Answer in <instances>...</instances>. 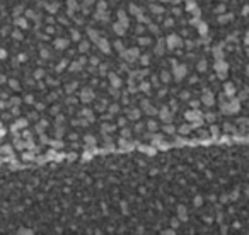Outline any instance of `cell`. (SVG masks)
Returning <instances> with one entry per match:
<instances>
[{
    "label": "cell",
    "mask_w": 249,
    "mask_h": 235,
    "mask_svg": "<svg viewBox=\"0 0 249 235\" xmlns=\"http://www.w3.org/2000/svg\"><path fill=\"white\" fill-rule=\"evenodd\" d=\"M123 56L128 60V62H133V60H136V56H138V50H128V51H124L123 53Z\"/></svg>",
    "instance_id": "6da1fadb"
},
{
    "label": "cell",
    "mask_w": 249,
    "mask_h": 235,
    "mask_svg": "<svg viewBox=\"0 0 249 235\" xmlns=\"http://www.w3.org/2000/svg\"><path fill=\"white\" fill-rule=\"evenodd\" d=\"M167 45H169V48H174V46H181V39L177 38V36H169L167 38Z\"/></svg>",
    "instance_id": "7a4b0ae2"
},
{
    "label": "cell",
    "mask_w": 249,
    "mask_h": 235,
    "mask_svg": "<svg viewBox=\"0 0 249 235\" xmlns=\"http://www.w3.org/2000/svg\"><path fill=\"white\" fill-rule=\"evenodd\" d=\"M184 73H186V68L183 67V65H181V67H177V65L174 63V75H176V78H183V77H184Z\"/></svg>",
    "instance_id": "3957f363"
},
{
    "label": "cell",
    "mask_w": 249,
    "mask_h": 235,
    "mask_svg": "<svg viewBox=\"0 0 249 235\" xmlns=\"http://www.w3.org/2000/svg\"><path fill=\"white\" fill-rule=\"evenodd\" d=\"M160 118H162L164 121H171V119H172V114L169 112V109H167V107H164V109L160 111Z\"/></svg>",
    "instance_id": "277c9868"
},
{
    "label": "cell",
    "mask_w": 249,
    "mask_h": 235,
    "mask_svg": "<svg viewBox=\"0 0 249 235\" xmlns=\"http://www.w3.org/2000/svg\"><path fill=\"white\" fill-rule=\"evenodd\" d=\"M82 101H85V102L92 101V92H91V90H89V89L82 90Z\"/></svg>",
    "instance_id": "5b68a950"
},
{
    "label": "cell",
    "mask_w": 249,
    "mask_h": 235,
    "mask_svg": "<svg viewBox=\"0 0 249 235\" xmlns=\"http://www.w3.org/2000/svg\"><path fill=\"white\" fill-rule=\"evenodd\" d=\"M201 101H203L206 106H212V104H213V99H212V94H210V92H205V95H203Z\"/></svg>",
    "instance_id": "8992f818"
},
{
    "label": "cell",
    "mask_w": 249,
    "mask_h": 235,
    "mask_svg": "<svg viewBox=\"0 0 249 235\" xmlns=\"http://www.w3.org/2000/svg\"><path fill=\"white\" fill-rule=\"evenodd\" d=\"M97 45H99V48H101L104 53H108V51H109V45H108V41H106V39H101Z\"/></svg>",
    "instance_id": "52a82bcc"
},
{
    "label": "cell",
    "mask_w": 249,
    "mask_h": 235,
    "mask_svg": "<svg viewBox=\"0 0 249 235\" xmlns=\"http://www.w3.org/2000/svg\"><path fill=\"white\" fill-rule=\"evenodd\" d=\"M128 118L138 119V118H140V111H138V109H130V111H128Z\"/></svg>",
    "instance_id": "ba28073f"
},
{
    "label": "cell",
    "mask_w": 249,
    "mask_h": 235,
    "mask_svg": "<svg viewBox=\"0 0 249 235\" xmlns=\"http://www.w3.org/2000/svg\"><path fill=\"white\" fill-rule=\"evenodd\" d=\"M109 80L113 82V85H114V87H119V85H121V82H119V78L116 77L114 73H109Z\"/></svg>",
    "instance_id": "9c48e42d"
},
{
    "label": "cell",
    "mask_w": 249,
    "mask_h": 235,
    "mask_svg": "<svg viewBox=\"0 0 249 235\" xmlns=\"http://www.w3.org/2000/svg\"><path fill=\"white\" fill-rule=\"evenodd\" d=\"M118 16H119V21H121V24L126 27V26H128V19H126V16H124V12H119Z\"/></svg>",
    "instance_id": "30bf717a"
},
{
    "label": "cell",
    "mask_w": 249,
    "mask_h": 235,
    "mask_svg": "<svg viewBox=\"0 0 249 235\" xmlns=\"http://www.w3.org/2000/svg\"><path fill=\"white\" fill-rule=\"evenodd\" d=\"M55 46H57L58 50H63V48L67 46V41H63V39H58L57 43H55Z\"/></svg>",
    "instance_id": "8fae6325"
},
{
    "label": "cell",
    "mask_w": 249,
    "mask_h": 235,
    "mask_svg": "<svg viewBox=\"0 0 249 235\" xmlns=\"http://www.w3.org/2000/svg\"><path fill=\"white\" fill-rule=\"evenodd\" d=\"M123 27H124L123 24H116V26H114V31H116L118 34H124V31H126V29H123Z\"/></svg>",
    "instance_id": "7c38bea8"
},
{
    "label": "cell",
    "mask_w": 249,
    "mask_h": 235,
    "mask_svg": "<svg viewBox=\"0 0 249 235\" xmlns=\"http://www.w3.org/2000/svg\"><path fill=\"white\" fill-rule=\"evenodd\" d=\"M198 70L200 72H205V70H206V62H205V60H201V62L198 63Z\"/></svg>",
    "instance_id": "4fadbf2b"
},
{
    "label": "cell",
    "mask_w": 249,
    "mask_h": 235,
    "mask_svg": "<svg viewBox=\"0 0 249 235\" xmlns=\"http://www.w3.org/2000/svg\"><path fill=\"white\" fill-rule=\"evenodd\" d=\"M147 128L152 129V131H155V129H157V123H155V121H148V123H147Z\"/></svg>",
    "instance_id": "5bb4252c"
},
{
    "label": "cell",
    "mask_w": 249,
    "mask_h": 235,
    "mask_svg": "<svg viewBox=\"0 0 249 235\" xmlns=\"http://www.w3.org/2000/svg\"><path fill=\"white\" fill-rule=\"evenodd\" d=\"M174 126H172V124H165V126H164V131H165V133H174Z\"/></svg>",
    "instance_id": "9a60e30c"
},
{
    "label": "cell",
    "mask_w": 249,
    "mask_h": 235,
    "mask_svg": "<svg viewBox=\"0 0 249 235\" xmlns=\"http://www.w3.org/2000/svg\"><path fill=\"white\" fill-rule=\"evenodd\" d=\"M177 213L181 215V218H186V210H184V206H179V208H177Z\"/></svg>",
    "instance_id": "2e32d148"
},
{
    "label": "cell",
    "mask_w": 249,
    "mask_h": 235,
    "mask_svg": "<svg viewBox=\"0 0 249 235\" xmlns=\"http://www.w3.org/2000/svg\"><path fill=\"white\" fill-rule=\"evenodd\" d=\"M189 129H191V124H184V126H181V128H179V131H181V133H188Z\"/></svg>",
    "instance_id": "e0dca14e"
},
{
    "label": "cell",
    "mask_w": 249,
    "mask_h": 235,
    "mask_svg": "<svg viewBox=\"0 0 249 235\" xmlns=\"http://www.w3.org/2000/svg\"><path fill=\"white\" fill-rule=\"evenodd\" d=\"M154 143H155V145H159V143H162V136H160V135H155V136H154Z\"/></svg>",
    "instance_id": "ac0fdd59"
},
{
    "label": "cell",
    "mask_w": 249,
    "mask_h": 235,
    "mask_svg": "<svg viewBox=\"0 0 249 235\" xmlns=\"http://www.w3.org/2000/svg\"><path fill=\"white\" fill-rule=\"evenodd\" d=\"M9 85H10L12 89H19V82H17V80H10V82H9Z\"/></svg>",
    "instance_id": "d6986e66"
},
{
    "label": "cell",
    "mask_w": 249,
    "mask_h": 235,
    "mask_svg": "<svg viewBox=\"0 0 249 235\" xmlns=\"http://www.w3.org/2000/svg\"><path fill=\"white\" fill-rule=\"evenodd\" d=\"M227 21H230V14H227L224 17H218V22H227Z\"/></svg>",
    "instance_id": "ffe728a7"
},
{
    "label": "cell",
    "mask_w": 249,
    "mask_h": 235,
    "mask_svg": "<svg viewBox=\"0 0 249 235\" xmlns=\"http://www.w3.org/2000/svg\"><path fill=\"white\" fill-rule=\"evenodd\" d=\"M186 118L188 119H195V118H198V112H186Z\"/></svg>",
    "instance_id": "44dd1931"
},
{
    "label": "cell",
    "mask_w": 249,
    "mask_h": 235,
    "mask_svg": "<svg viewBox=\"0 0 249 235\" xmlns=\"http://www.w3.org/2000/svg\"><path fill=\"white\" fill-rule=\"evenodd\" d=\"M85 141H87L89 145H94V143H96V140H94V136H87V138H85Z\"/></svg>",
    "instance_id": "7402d4cb"
},
{
    "label": "cell",
    "mask_w": 249,
    "mask_h": 235,
    "mask_svg": "<svg viewBox=\"0 0 249 235\" xmlns=\"http://www.w3.org/2000/svg\"><path fill=\"white\" fill-rule=\"evenodd\" d=\"M213 53H215V58H220V60H222V51L218 50V48H215V50H213Z\"/></svg>",
    "instance_id": "603a6c76"
},
{
    "label": "cell",
    "mask_w": 249,
    "mask_h": 235,
    "mask_svg": "<svg viewBox=\"0 0 249 235\" xmlns=\"http://www.w3.org/2000/svg\"><path fill=\"white\" fill-rule=\"evenodd\" d=\"M102 129H104V131H113L114 126H111V124H104V126H102Z\"/></svg>",
    "instance_id": "cb8c5ba5"
},
{
    "label": "cell",
    "mask_w": 249,
    "mask_h": 235,
    "mask_svg": "<svg viewBox=\"0 0 249 235\" xmlns=\"http://www.w3.org/2000/svg\"><path fill=\"white\" fill-rule=\"evenodd\" d=\"M160 77H162V80H164V82H169V73H165V72H162V75H160Z\"/></svg>",
    "instance_id": "d4e9b609"
},
{
    "label": "cell",
    "mask_w": 249,
    "mask_h": 235,
    "mask_svg": "<svg viewBox=\"0 0 249 235\" xmlns=\"http://www.w3.org/2000/svg\"><path fill=\"white\" fill-rule=\"evenodd\" d=\"M87 48H89V43H87V41H84V43L80 45V51H85Z\"/></svg>",
    "instance_id": "484cf974"
},
{
    "label": "cell",
    "mask_w": 249,
    "mask_h": 235,
    "mask_svg": "<svg viewBox=\"0 0 249 235\" xmlns=\"http://www.w3.org/2000/svg\"><path fill=\"white\" fill-rule=\"evenodd\" d=\"M68 9H77V4H75V0H70V2H68Z\"/></svg>",
    "instance_id": "4316f807"
},
{
    "label": "cell",
    "mask_w": 249,
    "mask_h": 235,
    "mask_svg": "<svg viewBox=\"0 0 249 235\" xmlns=\"http://www.w3.org/2000/svg\"><path fill=\"white\" fill-rule=\"evenodd\" d=\"M89 36H91L92 39H96V41H97V34L94 33V31H92V29H89Z\"/></svg>",
    "instance_id": "83f0119b"
},
{
    "label": "cell",
    "mask_w": 249,
    "mask_h": 235,
    "mask_svg": "<svg viewBox=\"0 0 249 235\" xmlns=\"http://www.w3.org/2000/svg\"><path fill=\"white\" fill-rule=\"evenodd\" d=\"M206 29H208V27H206L205 24H201V26H200V33H201V34H205V33H206Z\"/></svg>",
    "instance_id": "f1b7e54d"
},
{
    "label": "cell",
    "mask_w": 249,
    "mask_h": 235,
    "mask_svg": "<svg viewBox=\"0 0 249 235\" xmlns=\"http://www.w3.org/2000/svg\"><path fill=\"white\" fill-rule=\"evenodd\" d=\"M140 89H142V90H145V92H147V90L150 89V87H148V84H147V82H143V84H142V87H140Z\"/></svg>",
    "instance_id": "f546056e"
},
{
    "label": "cell",
    "mask_w": 249,
    "mask_h": 235,
    "mask_svg": "<svg viewBox=\"0 0 249 235\" xmlns=\"http://www.w3.org/2000/svg\"><path fill=\"white\" fill-rule=\"evenodd\" d=\"M181 99H183V101H188V99H189V94H188V92H183V94H181Z\"/></svg>",
    "instance_id": "4dcf8cb0"
},
{
    "label": "cell",
    "mask_w": 249,
    "mask_h": 235,
    "mask_svg": "<svg viewBox=\"0 0 249 235\" xmlns=\"http://www.w3.org/2000/svg\"><path fill=\"white\" fill-rule=\"evenodd\" d=\"M79 63H74V65H72V72H79Z\"/></svg>",
    "instance_id": "1f68e13d"
},
{
    "label": "cell",
    "mask_w": 249,
    "mask_h": 235,
    "mask_svg": "<svg viewBox=\"0 0 249 235\" xmlns=\"http://www.w3.org/2000/svg\"><path fill=\"white\" fill-rule=\"evenodd\" d=\"M121 135H123L124 138H128V136H130V131H128V129H123V131H121Z\"/></svg>",
    "instance_id": "d6a6232c"
},
{
    "label": "cell",
    "mask_w": 249,
    "mask_h": 235,
    "mask_svg": "<svg viewBox=\"0 0 249 235\" xmlns=\"http://www.w3.org/2000/svg\"><path fill=\"white\" fill-rule=\"evenodd\" d=\"M148 43H150V41H148V39H145V38H143V39H140V45H143V46H147Z\"/></svg>",
    "instance_id": "836d02e7"
},
{
    "label": "cell",
    "mask_w": 249,
    "mask_h": 235,
    "mask_svg": "<svg viewBox=\"0 0 249 235\" xmlns=\"http://www.w3.org/2000/svg\"><path fill=\"white\" fill-rule=\"evenodd\" d=\"M12 36H14V38H17V39H21V33H19V31H14V33H12Z\"/></svg>",
    "instance_id": "e575fe53"
},
{
    "label": "cell",
    "mask_w": 249,
    "mask_h": 235,
    "mask_svg": "<svg viewBox=\"0 0 249 235\" xmlns=\"http://www.w3.org/2000/svg\"><path fill=\"white\" fill-rule=\"evenodd\" d=\"M74 89H75V84H72V85H67V92H72Z\"/></svg>",
    "instance_id": "d590c367"
},
{
    "label": "cell",
    "mask_w": 249,
    "mask_h": 235,
    "mask_svg": "<svg viewBox=\"0 0 249 235\" xmlns=\"http://www.w3.org/2000/svg\"><path fill=\"white\" fill-rule=\"evenodd\" d=\"M51 145H53V146H62L63 143H62V141H51Z\"/></svg>",
    "instance_id": "8d00e7d4"
},
{
    "label": "cell",
    "mask_w": 249,
    "mask_h": 235,
    "mask_svg": "<svg viewBox=\"0 0 249 235\" xmlns=\"http://www.w3.org/2000/svg\"><path fill=\"white\" fill-rule=\"evenodd\" d=\"M2 152H4V153H10V146H4Z\"/></svg>",
    "instance_id": "74e56055"
},
{
    "label": "cell",
    "mask_w": 249,
    "mask_h": 235,
    "mask_svg": "<svg viewBox=\"0 0 249 235\" xmlns=\"http://www.w3.org/2000/svg\"><path fill=\"white\" fill-rule=\"evenodd\" d=\"M5 56H7L5 50H0V58H2V60H4V58H5Z\"/></svg>",
    "instance_id": "f35d334b"
},
{
    "label": "cell",
    "mask_w": 249,
    "mask_h": 235,
    "mask_svg": "<svg viewBox=\"0 0 249 235\" xmlns=\"http://www.w3.org/2000/svg\"><path fill=\"white\" fill-rule=\"evenodd\" d=\"M109 111H111V112H116V111H118V106H116V104L111 106V107H109Z\"/></svg>",
    "instance_id": "ab89813d"
},
{
    "label": "cell",
    "mask_w": 249,
    "mask_h": 235,
    "mask_svg": "<svg viewBox=\"0 0 249 235\" xmlns=\"http://www.w3.org/2000/svg\"><path fill=\"white\" fill-rule=\"evenodd\" d=\"M99 73H101V75H104V73H106V67H104V65L99 68Z\"/></svg>",
    "instance_id": "60d3db41"
},
{
    "label": "cell",
    "mask_w": 249,
    "mask_h": 235,
    "mask_svg": "<svg viewBox=\"0 0 249 235\" xmlns=\"http://www.w3.org/2000/svg\"><path fill=\"white\" fill-rule=\"evenodd\" d=\"M142 63H143V65H147V63H148V58H147V55H145L143 58H142Z\"/></svg>",
    "instance_id": "b9f144b4"
},
{
    "label": "cell",
    "mask_w": 249,
    "mask_h": 235,
    "mask_svg": "<svg viewBox=\"0 0 249 235\" xmlns=\"http://www.w3.org/2000/svg\"><path fill=\"white\" fill-rule=\"evenodd\" d=\"M150 31H154V33H159V29H157V26H152V24H150Z\"/></svg>",
    "instance_id": "7bdbcfd3"
},
{
    "label": "cell",
    "mask_w": 249,
    "mask_h": 235,
    "mask_svg": "<svg viewBox=\"0 0 249 235\" xmlns=\"http://www.w3.org/2000/svg\"><path fill=\"white\" fill-rule=\"evenodd\" d=\"M206 119H208V121H213L215 116H213V114H206Z\"/></svg>",
    "instance_id": "ee69618b"
},
{
    "label": "cell",
    "mask_w": 249,
    "mask_h": 235,
    "mask_svg": "<svg viewBox=\"0 0 249 235\" xmlns=\"http://www.w3.org/2000/svg\"><path fill=\"white\" fill-rule=\"evenodd\" d=\"M34 99H33V95H27V97H26V102H33Z\"/></svg>",
    "instance_id": "f6af8a7d"
},
{
    "label": "cell",
    "mask_w": 249,
    "mask_h": 235,
    "mask_svg": "<svg viewBox=\"0 0 249 235\" xmlns=\"http://www.w3.org/2000/svg\"><path fill=\"white\" fill-rule=\"evenodd\" d=\"M19 102H21V101H19V99H12V101H10V104H16V106H17V104H19Z\"/></svg>",
    "instance_id": "bcb514c9"
},
{
    "label": "cell",
    "mask_w": 249,
    "mask_h": 235,
    "mask_svg": "<svg viewBox=\"0 0 249 235\" xmlns=\"http://www.w3.org/2000/svg\"><path fill=\"white\" fill-rule=\"evenodd\" d=\"M142 128H143L142 124H136V126H135V129H136V131H142Z\"/></svg>",
    "instance_id": "7dc6e473"
},
{
    "label": "cell",
    "mask_w": 249,
    "mask_h": 235,
    "mask_svg": "<svg viewBox=\"0 0 249 235\" xmlns=\"http://www.w3.org/2000/svg\"><path fill=\"white\" fill-rule=\"evenodd\" d=\"M4 135H5V129L2 128V129H0V138H2V136H4Z\"/></svg>",
    "instance_id": "c3c4849f"
},
{
    "label": "cell",
    "mask_w": 249,
    "mask_h": 235,
    "mask_svg": "<svg viewBox=\"0 0 249 235\" xmlns=\"http://www.w3.org/2000/svg\"><path fill=\"white\" fill-rule=\"evenodd\" d=\"M92 4V0H85V5H91Z\"/></svg>",
    "instance_id": "681fc988"
},
{
    "label": "cell",
    "mask_w": 249,
    "mask_h": 235,
    "mask_svg": "<svg viewBox=\"0 0 249 235\" xmlns=\"http://www.w3.org/2000/svg\"><path fill=\"white\" fill-rule=\"evenodd\" d=\"M0 82H5V77L4 75H0Z\"/></svg>",
    "instance_id": "f907efd6"
},
{
    "label": "cell",
    "mask_w": 249,
    "mask_h": 235,
    "mask_svg": "<svg viewBox=\"0 0 249 235\" xmlns=\"http://www.w3.org/2000/svg\"><path fill=\"white\" fill-rule=\"evenodd\" d=\"M246 41H249V36H246Z\"/></svg>",
    "instance_id": "816d5d0a"
}]
</instances>
